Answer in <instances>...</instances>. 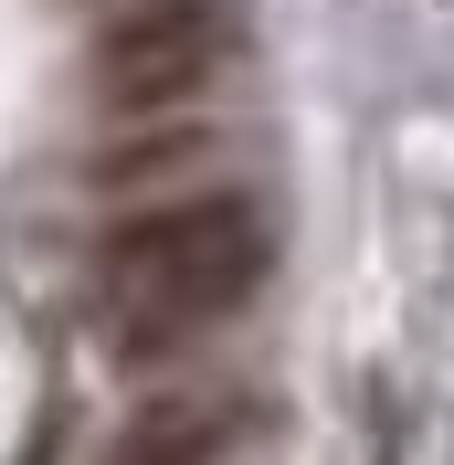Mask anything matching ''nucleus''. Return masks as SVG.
I'll use <instances>...</instances> for the list:
<instances>
[{"label":"nucleus","instance_id":"7ed1b4c3","mask_svg":"<svg viewBox=\"0 0 454 465\" xmlns=\"http://www.w3.org/2000/svg\"><path fill=\"white\" fill-rule=\"evenodd\" d=\"M191 159H212V127H201L191 106H180V116H116V138L85 159V180H95V191H148V180L191 170Z\"/></svg>","mask_w":454,"mask_h":465},{"label":"nucleus","instance_id":"20e7f679","mask_svg":"<svg viewBox=\"0 0 454 465\" xmlns=\"http://www.w3.org/2000/svg\"><path fill=\"white\" fill-rule=\"evenodd\" d=\"M222 444H232V412L222 402H159L106 465H212Z\"/></svg>","mask_w":454,"mask_h":465},{"label":"nucleus","instance_id":"f03ea898","mask_svg":"<svg viewBox=\"0 0 454 465\" xmlns=\"http://www.w3.org/2000/svg\"><path fill=\"white\" fill-rule=\"evenodd\" d=\"M212 64H222V22L201 0H138V11H116L95 32L85 85H95L106 116H180L212 85Z\"/></svg>","mask_w":454,"mask_h":465},{"label":"nucleus","instance_id":"f257e3e1","mask_svg":"<svg viewBox=\"0 0 454 465\" xmlns=\"http://www.w3.org/2000/svg\"><path fill=\"white\" fill-rule=\"evenodd\" d=\"M275 264V223H264L254 191H180V202H148L106 232L95 254V286H106V339L127 360L148 349H180L201 328H222L243 296L264 286Z\"/></svg>","mask_w":454,"mask_h":465}]
</instances>
